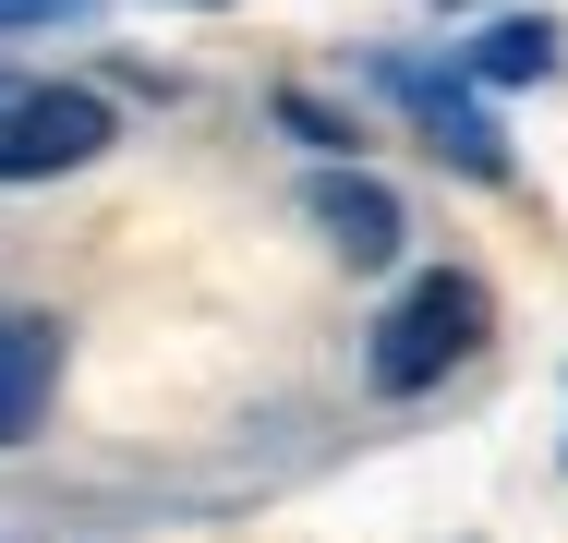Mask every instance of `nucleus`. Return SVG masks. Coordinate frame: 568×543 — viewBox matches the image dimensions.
<instances>
[{
    "label": "nucleus",
    "mask_w": 568,
    "mask_h": 543,
    "mask_svg": "<svg viewBox=\"0 0 568 543\" xmlns=\"http://www.w3.org/2000/svg\"><path fill=\"white\" fill-rule=\"evenodd\" d=\"M471 338H484V290L436 266V278H412L387 315H375V350H363V375H375V399H424L436 375L471 362Z\"/></svg>",
    "instance_id": "obj_1"
},
{
    "label": "nucleus",
    "mask_w": 568,
    "mask_h": 543,
    "mask_svg": "<svg viewBox=\"0 0 568 543\" xmlns=\"http://www.w3.org/2000/svg\"><path fill=\"white\" fill-rule=\"evenodd\" d=\"M110 145V98H85V85H24V98H0V182H61V170H85Z\"/></svg>",
    "instance_id": "obj_2"
},
{
    "label": "nucleus",
    "mask_w": 568,
    "mask_h": 543,
    "mask_svg": "<svg viewBox=\"0 0 568 543\" xmlns=\"http://www.w3.org/2000/svg\"><path fill=\"white\" fill-rule=\"evenodd\" d=\"M49 387H61V326L0 303V447H24L49 423Z\"/></svg>",
    "instance_id": "obj_3"
},
{
    "label": "nucleus",
    "mask_w": 568,
    "mask_h": 543,
    "mask_svg": "<svg viewBox=\"0 0 568 543\" xmlns=\"http://www.w3.org/2000/svg\"><path fill=\"white\" fill-rule=\"evenodd\" d=\"M399 109H412V121H424V145H436V157H459V170H471V182H496V170H508V133H496V121H484V109L459 98L448 73H399Z\"/></svg>",
    "instance_id": "obj_4"
},
{
    "label": "nucleus",
    "mask_w": 568,
    "mask_h": 543,
    "mask_svg": "<svg viewBox=\"0 0 568 543\" xmlns=\"http://www.w3.org/2000/svg\"><path fill=\"white\" fill-rule=\"evenodd\" d=\"M315 217H327V242L363 254V266H375V254H399V194H387V182H363V170H327V182H315Z\"/></svg>",
    "instance_id": "obj_5"
},
{
    "label": "nucleus",
    "mask_w": 568,
    "mask_h": 543,
    "mask_svg": "<svg viewBox=\"0 0 568 543\" xmlns=\"http://www.w3.org/2000/svg\"><path fill=\"white\" fill-rule=\"evenodd\" d=\"M471 73H484V85H545V73H557V24H545V12L484 24V37H471Z\"/></svg>",
    "instance_id": "obj_6"
},
{
    "label": "nucleus",
    "mask_w": 568,
    "mask_h": 543,
    "mask_svg": "<svg viewBox=\"0 0 568 543\" xmlns=\"http://www.w3.org/2000/svg\"><path fill=\"white\" fill-rule=\"evenodd\" d=\"M61 12H85V0H0V37L12 24H61Z\"/></svg>",
    "instance_id": "obj_7"
}]
</instances>
